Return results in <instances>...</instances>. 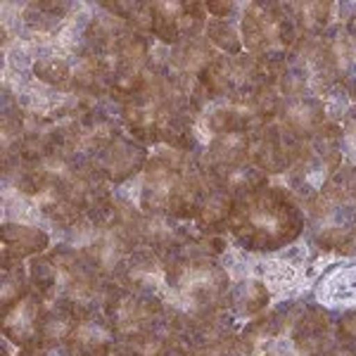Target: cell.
Instances as JSON below:
<instances>
[{
	"label": "cell",
	"instance_id": "d6986e66",
	"mask_svg": "<svg viewBox=\"0 0 356 356\" xmlns=\"http://www.w3.org/2000/svg\"><path fill=\"white\" fill-rule=\"evenodd\" d=\"M69 90L81 97H112V60L102 55L83 53L72 60V83Z\"/></svg>",
	"mask_w": 356,
	"mask_h": 356
},
{
	"label": "cell",
	"instance_id": "9a60e30c",
	"mask_svg": "<svg viewBox=\"0 0 356 356\" xmlns=\"http://www.w3.org/2000/svg\"><path fill=\"white\" fill-rule=\"evenodd\" d=\"M235 318L226 309L195 321L181 332V340L193 356H228L235 342Z\"/></svg>",
	"mask_w": 356,
	"mask_h": 356
},
{
	"label": "cell",
	"instance_id": "e0dca14e",
	"mask_svg": "<svg viewBox=\"0 0 356 356\" xmlns=\"http://www.w3.org/2000/svg\"><path fill=\"white\" fill-rule=\"evenodd\" d=\"M219 55L216 48L209 43V38L197 36V38H188L181 41L174 48H169V62H166V74L171 79L183 86V88H191L200 81V74L209 67V62Z\"/></svg>",
	"mask_w": 356,
	"mask_h": 356
},
{
	"label": "cell",
	"instance_id": "7c38bea8",
	"mask_svg": "<svg viewBox=\"0 0 356 356\" xmlns=\"http://www.w3.org/2000/svg\"><path fill=\"white\" fill-rule=\"evenodd\" d=\"M302 140L288 134L278 122H271L252 134L250 162L261 169L266 176L288 174L302 152Z\"/></svg>",
	"mask_w": 356,
	"mask_h": 356
},
{
	"label": "cell",
	"instance_id": "ffe728a7",
	"mask_svg": "<svg viewBox=\"0 0 356 356\" xmlns=\"http://www.w3.org/2000/svg\"><path fill=\"white\" fill-rule=\"evenodd\" d=\"M131 31L134 29H131L129 22H124L122 17L107 13L100 5H95V10L88 17V24L83 29V50L112 60L117 48L124 43V38Z\"/></svg>",
	"mask_w": 356,
	"mask_h": 356
},
{
	"label": "cell",
	"instance_id": "e575fe53",
	"mask_svg": "<svg viewBox=\"0 0 356 356\" xmlns=\"http://www.w3.org/2000/svg\"><path fill=\"white\" fill-rule=\"evenodd\" d=\"M337 342L356 347V312H347L337 318Z\"/></svg>",
	"mask_w": 356,
	"mask_h": 356
},
{
	"label": "cell",
	"instance_id": "44dd1931",
	"mask_svg": "<svg viewBox=\"0 0 356 356\" xmlns=\"http://www.w3.org/2000/svg\"><path fill=\"white\" fill-rule=\"evenodd\" d=\"M275 122L288 134L295 136L297 140L307 143L318 134L321 126L328 119H325L323 102L318 97H283Z\"/></svg>",
	"mask_w": 356,
	"mask_h": 356
},
{
	"label": "cell",
	"instance_id": "ac0fdd59",
	"mask_svg": "<svg viewBox=\"0 0 356 356\" xmlns=\"http://www.w3.org/2000/svg\"><path fill=\"white\" fill-rule=\"evenodd\" d=\"M48 309L45 300L29 292L22 302H17L13 309L3 314V335L10 344H15L17 349H24L29 344H36L38 330H41L43 314Z\"/></svg>",
	"mask_w": 356,
	"mask_h": 356
},
{
	"label": "cell",
	"instance_id": "52a82bcc",
	"mask_svg": "<svg viewBox=\"0 0 356 356\" xmlns=\"http://www.w3.org/2000/svg\"><path fill=\"white\" fill-rule=\"evenodd\" d=\"M240 36L245 53L264 57L275 53H288L300 38L288 3H245L240 15Z\"/></svg>",
	"mask_w": 356,
	"mask_h": 356
},
{
	"label": "cell",
	"instance_id": "ba28073f",
	"mask_svg": "<svg viewBox=\"0 0 356 356\" xmlns=\"http://www.w3.org/2000/svg\"><path fill=\"white\" fill-rule=\"evenodd\" d=\"M102 316H105L107 325H110L114 335V344L129 340L134 335H143V332L169 330L164 302L159 297L138 295V292L119 288L114 283L110 285V292H107Z\"/></svg>",
	"mask_w": 356,
	"mask_h": 356
},
{
	"label": "cell",
	"instance_id": "f1b7e54d",
	"mask_svg": "<svg viewBox=\"0 0 356 356\" xmlns=\"http://www.w3.org/2000/svg\"><path fill=\"white\" fill-rule=\"evenodd\" d=\"M216 186H221L223 191L238 202V200H245V197H250V195L259 193L261 188H266L268 176L264 174L261 169H257L252 162H247L240 166V169H235L228 176H223L221 181H216Z\"/></svg>",
	"mask_w": 356,
	"mask_h": 356
},
{
	"label": "cell",
	"instance_id": "836d02e7",
	"mask_svg": "<svg viewBox=\"0 0 356 356\" xmlns=\"http://www.w3.org/2000/svg\"><path fill=\"white\" fill-rule=\"evenodd\" d=\"M245 5L235 3V0H209L207 3V13L211 17H216V19H238V13H243Z\"/></svg>",
	"mask_w": 356,
	"mask_h": 356
},
{
	"label": "cell",
	"instance_id": "7a4b0ae2",
	"mask_svg": "<svg viewBox=\"0 0 356 356\" xmlns=\"http://www.w3.org/2000/svg\"><path fill=\"white\" fill-rule=\"evenodd\" d=\"M31 290L72 318H90L105 309L110 280L102 278L76 247L60 243L29 261Z\"/></svg>",
	"mask_w": 356,
	"mask_h": 356
},
{
	"label": "cell",
	"instance_id": "484cf974",
	"mask_svg": "<svg viewBox=\"0 0 356 356\" xmlns=\"http://www.w3.org/2000/svg\"><path fill=\"white\" fill-rule=\"evenodd\" d=\"M271 302V292L259 278H245L231 285L226 295V312L238 318H257Z\"/></svg>",
	"mask_w": 356,
	"mask_h": 356
},
{
	"label": "cell",
	"instance_id": "3957f363",
	"mask_svg": "<svg viewBox=\"0 0 356 356\" xmlns=\"http://www.w3.org/2000/svg\"><path fill=\"white\" fill-rule=\"evenodd\" d=\"M200 157L174 147H159L150 154L140 186V209L152 216H169L193 223L200 200L209 188Z\"/></svg>",
	"mask_w": 356,
	"mask_h": 356
},
{
	"label": "cell",
	"instance_id": "2e32d148",
	"mask_svg": "<svg viewBox=\"0 0 356 356\" xmlns=\"http://www.w3.org/2000/svg\"><path fill=\"white\" fill-rule=\"evenodd\" d=\"M250 150L252 134H223L207 143V147L200 154V162H202L207 176L216 183L250 162Z\"/></svg>",
	"mask_w": 356,
	"mask_h": 356
},
{
	"label": "cell",
	"instance_id": "d6a6232c",
	"mask_svg": "<svg viewBox=\"0 0 356 356\" xmlns=\"http://www.w3.org/2000/svg\"><path fill=\"white\" fill-rule=\"evenodd\" d=\"M342 152H356V102L354 105H349V110L344 112L342 117Z\"/></svg>",
	"mask_w": 356,
	"mask_h": 356
},
{
	"label": "cell",
	"instance_id": "74e56055",
	"mask_svg": "<svg viewBox=\"0 0 356 356\" xmlns=\"http://www.w3.org/2000/svg\"><path fill=\"white\" fill-rule=\"evenodd\" d=\"M17 356H67L65 352H50V349L41 347V344H29V347L19 349V354Z\"/></svg>",
	"mask_w": 356,
	"mask_h": 356
},
{
	"label": "cell",
	"instance_id": "f35d334b",
	"mask_svg": "<svg viewBox=\"0 0 356 356\" xmlns=\"http://www.w3.org/2000/svg\"><path fill=\"white\" fill-rule=\"evenodd\" d=\"M325 356H356V347H349V344H340V342H337Z\"/></svg>",
	"mask_w": 356,
	"mask_h": 356
},
{
	"label": "cell",
	"instance_id": "603a6c76",
	"mask_svg": "<svg viewBox=\"0 0 356 356\" xmlns=\"http://www.w3.org/2000/svg\"><path fill=\"white\" fill-rule=\"evenodd\" d=\"M50 233L33 223H10L5 221L0 228V247L3 261H24L36 259L48 252Z\"/></svg>",
	"mask_w": 356,
	"mask_h": 356
},
{
	"label": "cell",
	"instance_id": "9c48e42d",
	"mask_svg": "<svg viewBox=\"0 0 356 356\" xmlns=\"http://www.w3.org/2000/svg\"><path fill=\"white\" fill-rule=\"evenodd\" d=\"M157 41L154 36L131 31L112 57V97L122 105L134 95L152 67V50Z\"/></svg>",
	"mask_w": 356,
	"mask_h": 356
},
{
	"label": "cell",
	"instance_id": "f546056e",
	"mask_svg": "<svg viewBox=\"0 0 356 356\" xmlns=\"http://www.w3.org/2000/svg\"><path fill=\"white\" fill-rule=\"evenodd\" d=\"M31 292L29 268L22 261H3V290H0V312L13 309Z\"/></svg>",
	"mask_w": 356,
	"mask_h": 356
},
{
	"label": "cell",
	"instance_id": "5bb4252c",
	"mask_svg": "<svg viewBox=\"0 0 356 356\" xmlns=\"http://www.w3.org/2000/svg\"><path fill=\"white\" fill-rule=\"evenodd\" d=\"M112 283L131 292H138V295L162 300L166 288V261L150 247H138L122 264Z\"/></svg>",
	"mask_w": 356,
	"mask_h": 356
},
{
	"label": "cell",
	"instance_id": "4dcf8cb0",
	"mask_svg": "<svg viewBox=\"0 0 356 356\" xmlns=\"http://www.w3.org/2000/svg\"><path fill=\"white\" fill-rule=\"evenodd\" d=\"M31 76L38 83L48 86V88L69 90V83H72V60L55 55H41L33 60Z\"/></svg>",
	"mask_w": 356,
	"mask_h": 356
},
{
	"label": "cell",
	"instance_id": "8fae6325",
	"mask_svg": "<svg viewBox=\"0 0 356 356\" xmlns=\"http://www.w3.org/2000/svg\"><path fill=\"white\" fill-rule=\"evenodd\" d=\"M150 162L147 145L138 143L124 131H117L93 157V169L97 176L110 186H124L131 178H136L140 171H145Z\"/></svg>",
	"mask_w": 356,
	"mask_h": 356
},
{
	"label": "cell",
	"instance_id": "cb8c5ba5",
	"mask_svg": "<svg viewBox=\"0 0 356 356\" xmlns=\"http://www.w3.org/2000/svg\"><path fill=\"white\" fill-rule=\"evenodd\" d=\"M67 356H112L114 354V335L107 325L105 316L97 314L90 318L74 321L72 335L65 347Z\"/></svg>",
	"mask_w": 356,
	"mask_h": 356
},
{
	"label": "cell",
	"instance_id": "8d00e7d4",
	"mask_svg": "<svg viewBox=\"0 0 356 356\" xmlns=\"http://www.w3.org/2000/svg\"><path fill=\"white\" fill-rule=\"evenodd\" d=\"M154 356H193L188 352V347L183 344V340L178 335H171L169 340L162 344V349H159Z\"/></svg>",
	"mask_w": 356,
	"mask_h": 356
},
{
	"label": "cell",
	"instance_id": "7402d4cb",
	"mask_svg": "<svg viewBox=\"0 0 356 356\" xmlns=\"http://www.w3.org/2000/svg\"><path fill=\"white\" fill-rule=\"evenodd\" d=\"M81 10L79 3H65V0H36L24 3L22 8V24L24 33L36 38L55 36L62 26L72 22V17Z\"/></svg>",
	"mask_w": 356,
	"mask_h": 356
},
{
	"label": "cell",
	"instance_id": "1f68e13d",
	"mask_svg": "<svg viewBox=\"0 0 356 356\" xmlns=\"http://www.w3.org/2000/svg\"><path fill=\"white\" fill-rule=\"evenodd\" d=\"M204 36L221 55H243V36H240V22L238 19H216L211 17L204 26Z\"/></svg>",
	"mask_w": 356,
	"mask_h": 356
},
{
	"label": "cell",
	"instance_id": "d4e9b609",
	"mask_svg": "<svg viewBox=\"0 0 356 356\" xmlns=\"http://www.w3.org/2000/svg\"><path fill=\"white\" fill-rule=\"evenodd\" d=\"M233 207L235 200L221 186H216L211 181L202 195V200H200L197 214L193 219V228L202 235H223L228 231V223H231Z\"/></svg>",
	"mask_w": 356,
	"mask_h": 356
},
{
	"label": "cell",
	"instance_id": "83f0119b",
	"mask_svg": "<svg viewBox=\"0 0 356 356\" xmlns=\"http://www.w3.org/2000/svg\"><path fill=\"white\" fill-rule=\"evenodd\" d=\"M74 321L76 318H72V316L65 314L62 309L50 307L48 304L36 342L45 349H50V352H65L69 335H72V328H74Z\"/></svg>",
	"mask_w": 356,
	"mask_h": 356
},
{
	"label": "cell",
	"instance_id": "6da1fadb",
	"mask_svg": "<svg viewBox=\"0 0 356 356\" xmlns=\"http://www.w3.org/2000/svg\"><path fill=\"white\" fill-rule=\"evenodd\" d=\"M200 235L183 254L166 259V288L162 295L166 325L181 335L195 321L226 309L231 275L223 264L200 250Z\"/></svg>",
	"mask_w": 356,
	"mask_h": 356
},
{
	"label": "cell",
	"instance_id": "8992f818",
	"mask_svg": "<svg viewBox=\"0 0 356 356\" xmlns=\"http://www.w3.org/2000/svg\"><path fill=\"white\" fill-rule=\"evenodd\" d=\"M342 126L325 122L312 140L302 145L297 162L285 174L288 191L302 207L314 202L328 183V178L342 166Z\"/></svg>",
	"mask_w": 356,
	"mask_h": 356
},
{
	"label": "cell",
	"instance_id": "4fadbf2b",
	"mask_svg": "<svg viewBox=\"0 0 356 356\" xmlns=\"http://www.w3.org/2000/svg\"><path fill=\"white\" fill-rule=\"evenodd\" d=\"M288 337L307 356H325L337 344V318L316 304H300Z\"/></svg>",
	"mask_w": 356,
	"mask_h": 356
},
{
	"label": "cell",
	"instance_id": "4316f807",
	"mask_svg": "<svg viewBox=\"0 0 356 356\" xmlns=\"http://www.w3.org/2000/svg\"><path fill=\"white\" fill-rule=\"evenodd\" d=\"M288 10L300 36H325L337 24V5L328 3V0H318V3H288Z\"/></svg>",
	"mask_w": 356,
	"mask_h": 356
},
{
	"label": "cell",
	"instance_id": "277c9868",
	"mask_svg": "<svg viewBox=\"0 0 356 356\" xmlns=\"http://www.w3.org/2000/svg\"><path fill=\"white\" fill-rule=\"evenodd\" d=\"M307 228L304 207L288 188L266 186L238 200L228 223L235 245L247 252H273L295 243Z\"/></svg>",
	"mask_w": 356,
	"mask_h": 356
},
{
	"label": "cell",
	"instance_id": "5b68a950",
	"mask_svg": "<svg viewBox=\"0 0 356 356\" xmlns=\"http://www.w3.org/2000/svg\"><path fill=\"white\" fill-rule=\"evenodd\" d=\"M337 86L335 60L325 36H300L278 81L283 97H325Z\"/></svg>",
	"mask_w": 356,
	"mask_h": 356
},
{
	"label": "cell",
	"instance_id": "d590c367",
	"mask_svg": "<svg viewBox=\"0 0 356 356\" xmlns=\"http://www.w3.org/2000/svg\"><path fill=\"white\" fill-rule=\"evenodd\" d=\"M261 356H307V354H302L300 349L295 347V342L285 335V337H280V340H275L273 344H268L266 352Z\"/></svg>",
	"mask_w": 356,
	"mask_h": 356
},
{
	"label": "cell",
	"instance_id": "30bf717a",
	"mask_svg": "<svg viewBox=\"0 0 356 356\" xmlns=\"http://www.w3.org/2000/svg\"><path fill=\"white\" fill-rule=\"evenodd\" d=\"M207 26V3L166 0L152 3V36L157 43L174 48L181 41L197 38Z\"/></svg>",
	"mask_w": 356,
	"mask_h": 356
}]
</instances>
